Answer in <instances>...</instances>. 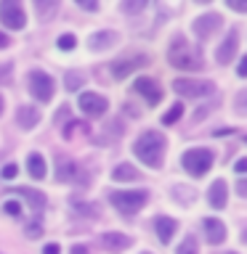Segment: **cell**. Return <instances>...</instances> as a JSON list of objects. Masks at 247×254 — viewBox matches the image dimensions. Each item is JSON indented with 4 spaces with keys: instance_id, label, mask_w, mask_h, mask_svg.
<instances>
[{
    "instance_id": "6da1fadb",
    "label": "cell",
    "mask_w": 247,
    "mask_h": 254,
    "mask_svg": "<svg viewBox=\"0 0 247 254\" xmlns=\"http://www.w3.org/2000/svg\"><path fill=\"white\" fill-rule=\"evenodd\" d=\"M133 151H135V156L141 159L146 167H162V156H165V138L159 132L154 130H149V132H143L138 140L133 143Z\"/></svg>"
},
{
    "instance_id": "7a4b0ae2",
    "label": "cell",
    "mask_w": 247,
    "mask_h": 254,
    "mask_svg": "<svg viewBox=\"0 0 247 254\" xmlns=\"http://www.w3.org/2000/svg\"><path fill=\"white\" fill-rule=\"evenodd\" d=\"M167 61H170V66L175 69H183V71H197L202 69V53L197 51V48H191L183 37H175L170 51H167Z\"/></svg>"
},
{
    "instance_id": "3957f363",
    "label": "cell",
    "mask_w": 247,
    "mask_h": 254,
    "mask_svg": "<svg viewBox=\"0 0 247 254\" xmlns=\"http://www.w3.org/2000/svg\"><path fill=\"white\" fill-rule=\"evenodd\" d=\"M181 164H183V170H186L189 175L202 178V175L210 170V164H213V154H210L207 148H191V151H186V154H183Z\"/></svg>"
},
{
    "instance_id": "277c9868",
    "label": "cell",
    "mask_w": 247,
    "mask_h": 254,
    "mask_svg": "<svg viewBox=\"0 0 247 254\" xmlns=\"http://www.w3.org/2000/svg\"><path fill=\"white\" fill-rule=\"evenodd\" d=\"M146 190H115L112 193V204L117 206V212L123 214H135L146 204Z\"/></svg>"
},
{
    "instance_id": "5b68a950",
    "label": "cell",
    "mask_w": 247,
    "mask_h": 254,
    "mask_svg": "<svg viewBox=\"0 0 247 254\" xmlns=\"http://www.w3.org/2000/svg\"><path fill=\"white\" fill-rule=\"evenodd\" d=\"M173 90L183 98H202V95H213L215 87L207 79H175Z\"/></svg>"
},
{
    "instance_id": "8992f818",
    "label": "cell",
    "mask_w": 247,
    "mask_h": 254,
    "mask_svg": "<svg viewBox=\"0 0 247 254\" xmlns=\"http://www.w3.org/2000/svg\"><path fill=\"white\" fill-rule=\"evenodd\" d=\"M29 93L35 95L37 101H51L53 98V79L45 74V71H40V69H32L29 71Z\"/></svg>"
},
{
    "instance_id": "52a82bcc",
    "label": "cell",
    "mask_w": 247,
    "mask_h": 254,
    "mask_svg": "<svg viewBox=\"0 0 247 254\" xmlns=\"http://www.w3.org/2000/svg\"><path fill=\"white\" fill-rule=\"evenodd\" d=\"M0 19L8 29H21L24 24H27V16H24L21 5L13 3V0H3V5H0Z\"/></svg>"
},
{
    "instance_id": "ba28073f",
    "label": "cell",
    "mask_w": 247,
    "mask_h": 254,
    "mask_svg": "<svg viewBox=\"0 0 247 254\" xmlns=\"http://www.w3.org/2000/svg\"><path fill=\"white\" fill-rule=\"evenodd\" d=\"M107 106H109V101L99 93H83L80 95V109H83L88 117H101L104 111H107Z\"/></svg>"
},
{
    "instance_id": "9c48e42d",
    "label": "cell",
    "mask_w": 247,
    "mask_h": 254,
    "mask_svg": "<svg viewBox=\"0 0 247 254\" xmlns=\"http://www.w3.org/2000/svg\"><path fill=\"white\" fill-rule=\"evenodd\" d=\"M133 90L141 93L143 98H146V103H151V106L162 101V90H159V85H157L151 77H138V79L133 82Z\"/></svg>"
},
{
    "instance_id": "30bf717a",
    "label": "cell",
    "mask_w": 247,
    "mask_h": 254,
    "mask_svg": "<svg viewBox=\"0 0 247 254\" xmlns=\"http://www.w3.org/2000/svg\"><path fill=\"white\" fill-rule=\"evenodd\" d=\"M221 24H223V19L218 13H205V16H199V19L194 21V27H191V29H194V35L199 40H207L215 29H221Z\"/></svg>"
},
{
    "instance_id": "8fae6325",
    "label": "cell",
    "mask_w": 247,
    "mask_h": 254,
    "mask_svg": "<svg viewBox=\"0 0 247 254\" xmlns=\"http://www.w3.org/2000/svg\"><path fill=\"white\" fill-rule=\"evenodd\" d=\"M101 246H104L107 252H112V254H120V252L130 249V246H133V238L125 236V233H117V230H112V233H104V236H101Z\"/></svg>"
},
{
    "instance_id": "7c38bea8",
    "label": "cell",
    "mask_w": 247,
    "mask_h": 254,
    "mask_svg": "<svg viewBox=\"0 0 247 254\" xmlns=\"http://www.w3.org/2000/svg\"><path fill=\"white\" fill-rule=\"evenodd\" d=\"M237 45H239V32L231 29L226 35V40L218 45V51H215V61L218 64H231V59H234V53H237Z\"/></svg>"
},
{
    "instance_id": "4fadbf2b",
    "label": "cell",
    "mask_w": 247,
    "mask_h": 254,
    "mask_svg": "<svg viewBox=\"0 0 247 254\" xmlns=\"http://www.w3.org/2000/svg\"><path fill=\"white\" fill-rule=\"evenodd\" d=\"M149 59L146 56H135V59H123V61H115L112 64V77L115 79H125L127 74H133V69L143 66Z\"/></svg>"
},
{
    "instance_id": "5bb4252c",
    "label": "cell",
    "mask_w": 247,
    "mask_h": 254,
    "mask_svg": "<svg viewBox=\"0 0 247 254\" xmlns=\"http://www.w3.org/2000/svg\"><path fill=\"white\" fill-rule=\"evenodd\" d=\"M202 225H205V238H207V241H210L213 246H215V244H223V241H226V225H223L221 220H215V217H207V220L202 222Z\"/></svg>"
},
{
    "instance_id": "9a60e30c",
    "label": "cell",
    "mask_w": 247,
    "mask_h": 254,
    "mask_svg": "<svg viewBox=\"0 0 247 254\" xmlns=\"http://www.w3.org/2000/svg\"><path fill=\"white\" fill-rule=\"evenodd\" d=\"M210 206L213 209H223L226 206V201H229V186H226V180H215L213 186H210Z\"/></svg>"
},
{
    "instance_id": "2e32d148",
    "label": "cell",
    "mask_w": 247,
    "mask_h": 254,
    "mask_svg": "<svg viewBox=\"0 0 247 254\" xmlns=\"http://www.w3.org/2000/svg\"><path fill=\"white\" fill-rule=\"evenodd\" d=\"M115 43H117L115 32H96V35H91V40H88V48L96 53H101V51H107V48H112Z\"/></svg>"
},
{
    "instance_id": "e0dca14e",
    "label": "cell",
    "mask_w": 247,
    "mask_h": 254,
    "mask_svg": "<svg viewBox=\"0 0 247 254\" xmlns=\"http://www.w3.org/2000/svg\"><path fill=\"white\" fill-rule=\"evenodd\" d=\"M154 230H157L159 241H162V244H170V238L175 236V230H178V222L170 220V217H157V220H154Z\"/></svg>"
},
{
    "instance_id": "ac0fdd59",
    "label": "cell",
    "mask_w": 247,
    "mask_h": 254,
    "mask_svg": "<svg viewBox=\"0 0 247 254\" xmlns=\"http://www.w3.org/2000/svg\"><path fill=\"white\" fill-rule=\"evenodd\" d=\"M16 122H19V127H24V130H29V127H35L40 122V111L35 106H21L16 111Z\"/></svg>"
},
{
    "instance_id": "d6986e66",
    "label": "cell",
    "mask_w": 247,
    "mask_h": 254,
    "mask_svg": "<svg viewBox=\"0 0 247 254\" xmlns=\"http://www.w3.org/2000/svg\"><path fill=\"white\" fill-rule=\"evenodd\" d=\"M138 178V172H135L133 164H117L115 170H112V180L117 183H127V180H135Z\"/></svg>"
},
{
    "instance_id": "ffe728a7",
    "label": "cell",
    "mask_w": 247,
    "mask_h": 254,
    "mask_svg": "<svg viewBox=\"0 0 247 254\" xmlns=\"http://www.w3.org/2000/svg\"><path fill=\"white\" fill-rule=\"evenodd\" d=\"M27 170H29V175L35 180H43L45 178V162H43V156L40 154H32L29 159H27Z\"/></svg>"
},
{
    "instance_id": "44dd1931",
    "label": "cell",
    "mask_w": 247,
    "mask_h": 254,
    "mask_svg": "<svg viewBox=\"0 0 247 254\" xmlns=\"http://www.w3.org/2000/svg\"><path fill=\"white\" fill-rule=\"evenodd\" d=\"M16 193H21L24 198H27V201L35 206L37 212H43V206H45V196L43 193H37L35 188H16Z\"/></svg>"
},
{
    "instance_id": "7402d4cb",
    "label": "cell",
    "mask_w": 247,
    "mask_h": 254,
    "mask_svg": "<svg viewBox=\"0 0 247 254\" xmlns=\"http://www.w3.org/2000/svg\"><path fill=\"white\" fill-rule=\"evenodd\" d=\"M75 175H77V167L72 162H67V159H59V172H56V178L59 180H72Z\"/></svg>"
},
{
    "instance_id": "603a6c76",
    "label": "cell",
    "mask_w": 247,
    "mask_h": 254,
    "mask_svg": "<svg viewBox=\"0 0 247 254\" xmlns=\"http://www.w3.org/2000/svg\"><path fill=\"white\" fill-rule=\"evenodd\" d=\"M175 254H197V238L186 236V238H183V244L175 249Z\"/></svg>"
},
{
    "instance_id": "cb8c5ba5",
    "label": "cell",
    "mask_w": 247,
    "mask_h": 254,
    "mask_svg": "<svg viewBox=\"0 0 247 254\" xmlns=\"http://www.w3.org/2000/svg\"><path fill=\"white\" fill-rule=\"evenodd\" d=\"M181 117H183V106H181V103H175V106H173L170 111H165L162 122H165V125H173V122H178Z\"/></svg>"
},
{
    "instance_id": "d4e9b609",
    "label": "cell",
    "mask_w": 247,
    "mask_h": 254,
    "mask_svg": "<svg viewBox=\"0 0 247 254\" xmlns=\"http://www.w3.org/2000/svg\"><path fill=\"white\" fill-rule=\"evenodd\" d=\"M67 90H77L80 85H83V74H77V71H72V74H67Z\"/></svg>"
},
{
    "instance_id": "484cf974",
    "label": "cell",
    "mask_w": 247,
    "mask_h": 254,
    "mask_svg": "<svg viewBox=\"0 0 247 254\" xmlns=\"http://www.w3.org/2000/svg\"><path fill=\"white\" fill-rule=\"evenodd\" d=\"M75 43H77L75 35H61V37H59V48H61V51H72V48H75Z\"/></svg>"
},
{
    "instance_id": "4316f807",
    "label": "cell",
    "mask_w": 247,
    "mask_h": 254,
    "mask_svg": "<svg viewBox=\"0 0 247 254\" xmlns=\"http://www.w3.org/2000/svg\"><path fill=\"white\" fill-rule=\"evenodd\" d=\"M75 209H80L77 214H91V217H99V209H96V204H75Z\"/></svg>"
},
{
    "instance_id": "83f0119b",
    "label": "cell",
    "mask_w": 247,
    "mask_h": 254,
    "mask_svg": "<svg viewBox=\"0 0 247 254\" xmlns=\"http://www.w3.org/2000/svg\"><path fill=\"white\" fill-rule=\"evenodd\" d=\"M24 233H27L29 238H40L43 236V228H40V222H29V225L24 228Z\"/></svg>"
},
{
    "instance_id": "f1b7e54d",
    "label": "cell",
    "mask_w": 247,
    "mask_h": 254,
    "mask_svg": "<svg viewBox=\"0 0 247 254\" xmlns=\"http://www.w3.org/2000/svg\"><path fill=\"white\" fill-rule=\"evenodd\" d=\"M0 175H3L5 180H13L16 175H19V167H16V164H5L3 170H0Z\"/></svg>"
},
{
    "instance_id": "f546056e",
    "label": "cell",
    "mask_w": 247,
    "mask_h": 254,
    "mask_svg": "<svg viewBox=\"0 0 247 254\" xmlns=\"http://www.w3.org/2000/svg\"><path fill=\"white\" fill-rule=\"evenodd\" d=\"M3 212H5V214H11V217H16V214L21 212V206H19V201H5Z\"/></svg>"
},
{
    "instance_id": "4dcf8cb0",
    "label": "cell",
    "mask_w": 247,
    "mask_h": 254,
    "mask_svg": "<svg viewBox=\"0 0 247 254\" xmlns=\"http://www.w3.org/2000/svg\"><path fill=\"white\" fill-rule=\"evenodd\" d=\"M143 8H146V3H123L125 13H138V11H143Z\"/></svg>"
},
{
    "instance_id": "1f68e13d",
    "label": "cell",
    "mask_w": 247,
    "mask_h": 254,
    "mask_svg": "<svg viewBox=\"0 0 247 254\" xmlns=\"http://www.w3.org/2000/svg\"><path fill=\"white\" fill-rule=\"evenodd\" d=\"M229 8H231V11H239V13H247V0H245V3H239V0H229V3H226Z\"/></svg>"
},
{
    "instance_id": "d6a6232c",
    "label": "cell",
    "mask_w": 247,
    "mask_h": 254,
    "mask_svg": "<svg viewBox=\"0 0 247 254\" xmlns=\"http://www.w3.org/2000/svg\"><path fill=\"white\" fill-rule=\"evenodd\" d=\"M234 172H237V175H247V156H245V159H237V162H234Z\"/></svg>"
},
{
    "instance_id": "836d02e7",
    "label": "cell",
    "mask_w": 247,
    "mask_h": 254,
    "mask_svg": "<svg viewBox=\"0 0 247 254\" xmlns=\"http://www.w3.org/2000/svg\"><path fill=\"white\" fill-rule=\"evenodd\" d=\"M11 71H13L11 64H0V82H5V79L11 77Z\"/></svg>"
},
{
    "instance_id": "e575fe53",
    "label": "cell",
    "mask_w": 247,
    "mask_h": 254,
    "mask_svg": "<svg viewBox=\"0 0 247 254\" xmlns=\"http://www.w3.org/2000/svg\"><path fill=\"white\" fill-rule=\"evenodd\" d=\"M37 11L43 13V16H45V13H53V11H56V3H48V5H45V3H37Z\"/></svg>"
},
{
    "instance_id": "d590c367",
    "label": "cell",
    "mask_w": 247,
    "mask_h": 254,
    "mask_svg": "<svg viewBox=\"0 0 247 254\" xmlns=\"http://www.w3.org/2000/svg\"><path fill=\"white\" fill-rule=\"evenodd\" d=\"M237 193L247 198V180H239V183H237Z\"/></svg>"
},
{
    "instance_id": "8d00e7d4",
    "label": "cell",
    "mask_w": 247,
    "mask_h": 254,
    "mask_svg": "<svg viewBox=\"0 0 247 254\" xmlns=\"http://www.w3.org/2000/svg\"><path fill=\"white\" fill-rule=\"evenodd\" d=\"M61 249H59V244H48L45 249H43V254H59Z\"/></svg>"
},
{
    "instance_id": "74e56055",
    "label": "cell",
    "mask_w": 247,
    "mask_h": 254,
    "mask_svg": "<svg viewBox=\"0 0 247 254\" xmlns=\"http://www.w3.org/2000/svg\"><path fill=\"white\" fill-rule=\"evenodd\" d=\"M242 106V109H247V93H239L237 95V109Z\"/></svg>"
},
{
    "instance_id": "f35d334b",
    "label": "cell",
    "mask_w": 247,
    "mask_h": 254,
    "mask_svg": "<svg viewBox=\"0 0 247 254\" xmlns=\"http://www.w3.org/2000/svg\"><path fill=\"white\" fill-rule=\"evenodd\" d=\"M237 71H239V77H247V56L239 61V69H237Z\"/></svg>"
},
{
    "instance_id": "ab89813d",
    "label": "cell",
    "mask_w": 247,
    "mask_h": 254,
    "mask_svg": "<svg viewBox=\"0 0 247 254\" xmlns=\"http://www.w3.org/2000/svg\"><path fill=\"white\" fill-rule=\"evenodd\" d=\"M69 254H88V246L77 244V246H72V252H69Z\"/></svg>"
},
{
    "instance_id": "60d3db41",
    "label": "cell",
    "mask_w": 247,
    "mask_h": 254,
    "mask_svg": "<svg viewBox=\"0 0 247 254\" xmlns=\"http://www.w3.org/2000/svg\"><path fill=\"white\" fill-rule=\"evenodd\" d=\"M80 8H85V11H96L99 5H96V3H88V0H80Z\"/></svg>"
},
{
    "instance_id": "b9f144b4",
    "label": "cell",
    "mask_w": 247,
    "mask_h": 254,
    "mask_svg": "<svg viewBox=\"0 0 247 254\" xmlns=\"http://www.w3.org/2000/svg\"><path fill=\"white\" fill-rule=\"evenodd\" d=\"M8 45H11V40H8V35L0 32V48H8Z\"/></svg>"
},
{
    "instance_id": "7bdbcfd3",
    "label": "cell",
    "mask_w": 247,
    "mask_h": 254,
    "mask_svg": "<svg viewBox=\"0 0 247 254\" xmlns=\"http://www.w3.org/2000/svg\"><path fill=\"white\" fill-rule=\"evenodd\" d=\"M0 114H3V98H0Z\"/></svg>"
},
{
    "instance_id": "ee69618b",
    "label": "cell",
    "mask_w": 247,
    "mask_h": 254,
    "mask_svg": "<svg viewBox=\"0 0 247 254\" xmlns=\"http://www.w3.org/2000/svg\"><path fill=\"white\" fill-rule=\"evenodd\" d=\"M245 241H247V230H245Z\"/></svg>"
},
{
    "instance_id": "f6af8a7d",
    "label": "cell",
    "mask_w": 247,
    "mask_h": 254,
    "mask_svg": "<svg viewBox=\"0 0 247 254\" xmlns=\"http://www.w3.org/2000/svg\"><path fill=\"white\" fill-rule=\"evenodd\" d=\"M226 254H237V252H226Z\"/></svg>"
},
{
    "instance_id": "bcb514c9",
    "label": "cell",
    "mask_w": 247,
    "mask_h": 254,
    "mask_svg": "<svg viewBox=\"0 0 247 254\" xmlns=\"http://www.w3.org/2000/svg\"><path fill=\"white\" fill-rule=\"evenodd\" d=\"M245 140H247V135H245Z\"/></svg>"
}]
</instances>
